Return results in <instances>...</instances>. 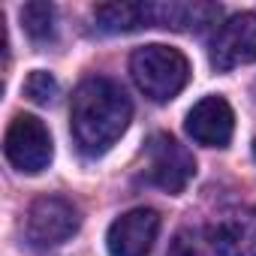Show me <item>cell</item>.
<instances>
[{
  "label": "cell",
  "instance_id": "cell-1",
  "mask_svg": "<svg viewBox=\"0 0 256 256\" xmlns=\"http://www.w3.org/2000/svg\"><path fill=\"white\" fill-rule=\"evenodd\" d=\"M130 120H133V102L112 78L94 76L76 88L70 102V126L84 157H102L126 133Z\"/></svg>",
  "mask_w": 256,
  "mask_h": 256
},
{
  "label": "cell",
  "instance_id": "cell-2",
  "mask_svg": "<svg viewBox=\"0 0 256 256\" xmlns=\"http://www.w3.org/2000/svg\"><path fill=\"white\" fill-rule=\"evenodd\" d=\"M130 72H133L136 88L148 100L169 102L184 90V84L190 78V60L172 46L151 42V46H142L133 52Z\"/></svg>",
  "mask_w": 256,
  "mask_h": 256
},
{
  "label": "cell",
  "instance_id": "cell-3",
  "mask_svg": "<svg viewBox=\"0 0 256 256\" xmlns=\"http://www.w3.org/2000/svg\"><path fill=\"white\" fill-rule=\"evenodd\" d=\"M4 154L24 175H40L42 169H48L54 157V145L46 124L34 114H16L4 136Z\"/></svg>",
  "mask_w": 256,
  "mask_h": 256
},
{
  "label": "cell",
  "instance_id": "cell-4",
  "mask_svg": "<svg viewBox=\"0 0 256 256\" xmlns=\"http://www.w3.org/2000/svg\"><path fill=\"white\" fill-rule=\"evenodd\" d=\"M78 226H82V214L70 199L40 196L28 211L24 232L36 250H52V247H60L64 241H70L78 232Z\"/></svg>",
  "mask_w": 256,
  "mask_h": 256
},
{
  "label": "cell",
  "instance_id": "cell-5",
  "mask_svg": "<svg viewBox=\"0 0 256 256\" xmlns=\"http://www.w3.org/2000/svg\"><path fill=\"white\" fill-rule=\"evenodd\" d=\"M145 160H148V184L178 196L184 193V187L193 181L196 175V160L193 154L169 133H157L148 139L145 148Z\"/></svg>",
  "mask_w": 256,
  "mask_h": 256
},
{
  "label": "cell",
  "instance_id": "cell-6",
  "mask_svg": "<svg viewBox=\"0 0 256 256\" xmlns=\"http://www.w3.org/2000/svg\"><path fill=\"white\" fill-rule=\"evenodd\" d=\"M211 66L229 72L244 64H256V12H238L226 18L211 40Z\"/></svg>",
  "mask_w": 256,
  "mask_h": 256
},
{
  "label": "cell",
  "instance_id": "cell-7",
  "mask_svg": "<svg viewBox=\"0 0 256 256\" xmlns=\"http://www.w3.org/2000/svg\"><path fill=\"white\" fill-rule=\"evenodd\" d=\"M160 232V214L154 208H133L120 214L106 235L108 256H148Z\"/></svg>",
  "mask_w": 256,
  "mask_h": 256
},
{
  "label": "cell",
  "instance_id": "cell-8",
  "mask_svg": "<svg viewBox=\"0 0 256 256\" xmlns=\"http://www.w3.org/2000/svg\"><path fill=\"white\" fill-rule=\"evenodd\" d=\"M184 130L196 145L205 148H226L235 133V114L232 106L223 96H205L199 100L184 120Z\"/></svg>",
  "mask_w": 256,
  "mask_h": 256
},
{
  "label": "cell",
  "instance_id": "cell-9",
  "mask_svg": "<svg viewBox=\"0 0 256 256\" xmlns=\"http://www.w3.org/2000/svg\"><path fill=\"white\" fill-rule=\"evenodd\" d=\"M217 256H256V208H232L208 226Z\"/></svg>",
  "mask_w": 256,
  "mask_h": 256
},
{
  "label": "cell",
  "instance_id": "cell-10",
  "mask_svg": "<svg viewBox=\"0 0 256 256\" xmlns=\"http://www.w3.org/2000/svg\"><path fill=\"white\" fill-rule=\"evenodd\" d=\"M151 28H172V30H205L217 24L220 6L217 4H148Z\"/></svg>",
  "mask_w": 256,
  "mask_h": 256
},
{
  "label": "cell",
  "instance_id": "cell-11",
  "mask_svg": "<svg viewBox=\"0 0 256 256\" xmlns=\"http://www.w3.org/2000/svg\"><path fill=\"white\" fill-rule=\"evenodd\" d=\"M94 22L102 34H130L151 28L148 4H102L94 10Z\"/></svg>",
  "mask_w": 256,
  "mask_h": 256
},
{
  "label": "cell",
  "instance_id": "cell-12",
  "mask_svg": "<svg viewBox=\"0 0 256 256\" xmlns=\"http://www.w3.org/2000/svg\"><path fill=\"white\" fill-rule=\"evenodd\" d=\"M22 24H24V30H28L30 40H36V42L52 40L54 36V6L42 4V0L24 4L22 6Z\"/></svg>",
  "mask_w": 256,
  "mask_h": 256
},
{
  "label": "cell",
  "instance_id": "cell-13",
  "mask_svg": "<svg viewBox=\"0 0 256 256\" xmlns=\"http://www.w3.org/2000/svg\"><path fill=\"white\" fill-rule=\"evenodd\" d=\"M166 256H217V250L208 238V229H181Z\"/></svg>",
  "mask_w": 256,
  "mask_h": 256
},
{
  "label": "cell",
  "instance_id": "cell-14",
  "mask_svg": "<svg viewBox=\"0 0 256 256\" xmlns=\"http://www.w3.org/2000/svg\"><path fill=\"white\" fill-rule=\"evenodd\" d=\"M24 94H28L30 102H36V106H48V102H54V96H58V82H54L52 72H46V70H34V72L28 76V82H24Z\"/></svg>",
  "mask_w": 256,
  "mask_h": 256
},
{
  "label": "cell",
  "instance_id": "cell-15",
  "mask_svg": "<svg viewBox=\"0 0 256 256\" xmlns=\"http://www.w3.org/2000/svg\"><path fill=\"white\" fill-rule=\"evenodd\" d=\"M253 154H256V142H253Z\"/></svg>",
  "mask_w": 256,
  "mask_h": 256
},
{
  "label": "cell",
  "instance_id": "cell-16",
  "mask_svg": "<svg viewBox=\"0 0 256 256\" xmlns=\"http://www.w3.org/2000/svg\"><path fill=\"white\" fill-rule=\"evenodd\" d=\"M253 90H256V84H253Z\"/></svg>",
  "mask_w": 256,
  "mask_h": 256
}]
</instances>
